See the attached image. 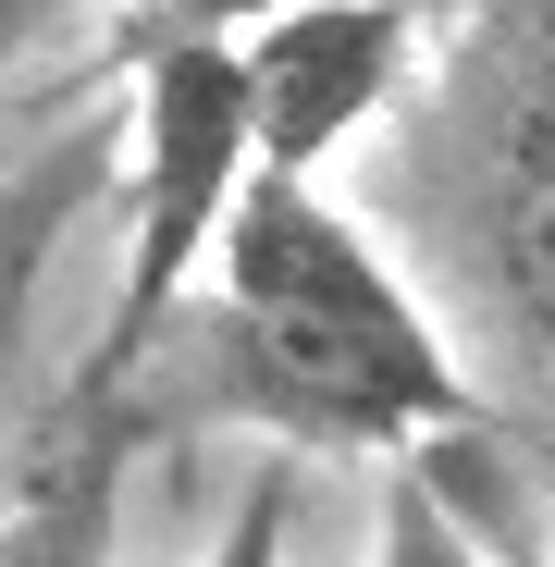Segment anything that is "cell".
I'll use <instances>...</instances> for the list:
<instances>
[{
    "mask_svg": "<svg viewBox=\"0 0 555 567\" xmlns=\"http://www.w3.org/2000/svg\"><path fill=\"white\" fill-rule=\"evenodd\" d=\"M223 284H210V395L285 444L383 456L420 432H470L482 395L456 383V358L432 309L395 284V259L370 247L321 185L247 173V198L223 223Z\"/></svg>",
    "mask_w": 555,
    "mask_h": 567,
    "instance_id": "cell-1",
    "label": "cell"
},
{
    "mask_svg": "<svg viewBox=\"0 0 555 567\" xmlns=\"http://www.w3.org/2000/svg\"><path fill=\"white\" fill-rule=\"evenodd\" d=\"M124 62H136V259H124V297H112L100 346H86V370H74L86 408L124 395V370L185 309V284H198V259L223 247L247 173H259L247 38L235 25H210V13H136L124 25Z\"/></svg>",
    "mask_w": 555,
    "mask_h": 567,
    "instance_id": "cell-3",
    "label": "cell"
},
{
    "mask_svg": "<svg viewBox=\"0 0 555 567\" xmlns=\"http://www.w3.org/2000/svg\"><path fill=\"white\" fill-rule=\"evenodd\" d=\"M408 13H271L259 38H247V136H259V173H297L309 185V161L333 148V136H358L370 112L395 100V74H408Z\"/></svg>",
    "mask_w": 555,
    "mask_h": 567,
    "instance_id": "cell-4",
    "label": "cell"
},
{
    "mask_svg": "<svg viewBox=\"0 0 555 567\" xmlns=\"http://www.w3.org/2000/svg\"><path fill=\"white\" fill-rule=\"evenodd\" d=\"M198 567H285V468H259V482H247V506L223 518V543H210Z\"/></svg>",
    "mask_w": 555,
    "mask_h": 567,
    "instance_id": "cell-6",
    "label": "cell"
},
{
    "mask_svg": "<svg viewBox=\"0 0 555 567\" xmlns=\"http://www.w3.org/2000/svg\"><path fill=\"white\" fill-rule=\"evenodd\" d=\"M38 235H50V210H13V223H0V383H13V333H25V271H38Z\"/></svg>",
    "mask_w": 555,
    "mask_h": 567,
    "instance_id": "cell-7",
    "label": "cell"
},
{
    "mask_svg": "<svg viewBox=\"0 0 555 567\" xmlns=\"http://www.w3.org/2000/svg\"><path fill=\"white\" fill-rule=\"evenodd\" d=\"M408 198L444 223V271L482 333L555 383V13H482L456 86L408 124Z\"/></svg>",
    "mask_w": 555,
    "mask_h": 567,
    "instance_id": "cell-2",
    "label": "cell"
},
{
    "mask_svg": "<svg viewBox=\"0 0 555 567\" xmlns=\"http://www.w3.org/2000/svg\"><path fill=\"white\" fill-rule=\"evenodd\" d=\"M370 567H543V555H494V530L456 518L444 468H395L383 482V555Z\"/></svg>",
    "mask_w": 555,
    "mask_h": 567,
    "instance_id": "cell-5",
    "label": "cell"
}]
</instances>
